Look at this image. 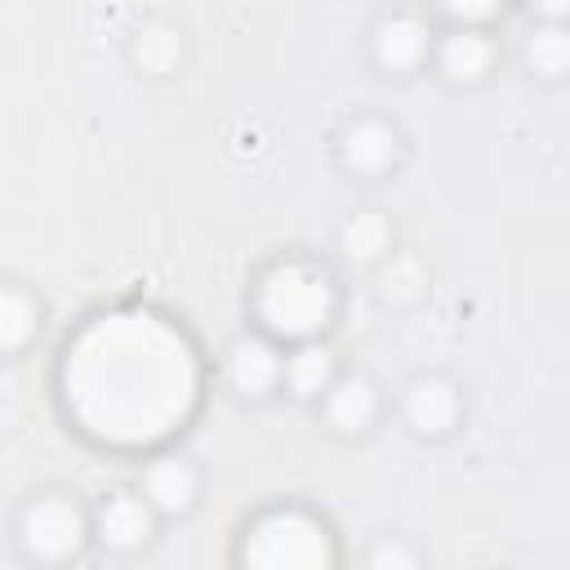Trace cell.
Segmentation results:
<instances>
[{
	"label": "cell",
	"mask_w": 570,
	"mask_h": 570,
	"mask_svg": "<svg viewBox=\"0 0 570 570\" xmlns=\"http://www.w3.org/2000/svg\"><path fill=\"white\" fill-rule=\"evenodd\" d=\"M62 392L85 432L120 445L165 436L196 401V361L160 316H98L67 352Z\"/></svg>",
	"instance_id": "cell-1"
},
{
	"label": "cell",
	"mask_w": 570,
	"mask_h": 570,
	"mask_svg": "<svg viewBox=\"0 0 570 570\" xmlns=\"http://www.w3.org/2000/svg\"><path fill=\"white\" fill-rule=\"evenodd\" d=\"M258 307H263V321L276 334L307 343L334 316V285L312 263H281V267L267 272L263 294H258Z\"/></svg>",
	"instance_id": "cell-2"
},
{
	"label": "cell",
	"mask_w": 570,
	"mask_h": 570,
	"mask_svg": "<svg viewBox=\"0 0 570 570\" xmlns=\"http://www.w3.org/2000/svg\"><path fill=\"white\" fill-rule=\"evenodd\" d=\"M245 570H330V530L307 512H272L245 539Z\"/></svg>",
	"instance_id": "cell-3"
},
{
	"label": "cell",
	"mask_w": 570,
	"mask_h": 570,
	"mask_svg": "<svg viewBox=\"0 0 570 570\" xmlns=\"http://www.w3.org/2000/svg\"><path fill=\"white\" fill-rule=\"evenodd\" d=\"M22 543L27 552L45 557V561H62L71 557L80 543H85V517L71 499H36L27 512H22Z\"/></svg>",
	"instance_id": "cell-4"
},
{
	"label": "cell",
	"mask_w": 570,
	"mask_h": 570,
	"mask_svg": "<svg viewBox=\"0 0 570 570\" xmlns=\"http://www.w3.org/2000/svg\"><path fill=\"white\" fill-rule=\"evenodd\" d=\"M227 383L240 396H267L276 383H285V361L267 338H240L227 352Z\"/></svg>",
	"instance_id": "cell-5"
},
{
	"label": "cell",
	"mask_w": 570,
	"mask_h": 570,
	"mask_svg": "<svg viewBox=\"0 0 570 570\" xmlns=\"http://www.w3.org/2000/svg\"><path fill=\"white\" fill-rule=\"evenodd\" d=\"M405 419H410V428L423 432V436L450 432L454 419H459V387H454L450 379H436V374L414 379V383L405 387Z\"/></svg>",
	"instance_id": "cell-6"
},
{
	"label": "cell",
	"mask_w": 570,
	"mask_h": 570,
	"mask_svg": "<svg viewBox=\"0 0 570 570\" xmlns=\"http://www.w3.org/2000/svg\"><path fill=\"white\" fill-rule=\"evenodd\" d=\"M396 129H387L383 120H356L347 134H343V165L352 174H383L396 165Z\"/></svg>",
	"instance_id": "cell-7"
},
{
	"label": "cell",
	"mask_w": 570,
	"mask_h": 570,
	"mask_svg": "<svg viewBox=\"0 0 570 570\" xmlns=\"http://www.w3.org/2000/svg\"><path fill=\"white\" fill-rule=\"evenodd\" d=\"M374 53H379L383 67L410 71V67H419L428 58V27L414 13H392L374 31Z\"/></svg>",
	"instance_id": "cell-8"
},
{
	"label": "cell",
	"mask_w": 570,
	"mask_h": 570,
	"mask_svg": "<svg viewBox=\"0 0 570 570\" xmlns=\"http://www.w3.org/2000/svg\"><path fill=\"white\" fill-rule=\"evenodd\" d=\"M98 534H102L107 548H120V552L147 543V534H151V503L134 499V494H111L102 503V512H98Z\"/></svg>",
	"instance_id": "cell-9"
},
{
	"label": "cell",
	"mask_w": 570,
	"mask_h": 570,
	"mask_svg": "<svg viewBox=\"0 0 570 570\" xmlns=\"http://www.w3.org/2000/svg\"><path fill=\"white\" fill-rule=\"evenodd\" d=\"M338 379H334V352L325 347V343H298L294 347V356L285 361V387H289V396H298V401H312V396H321V392H330Z\"/></svg>",
	"instance_id": "cell-10"
},
{
	"label": "cell",
	"mask_w": 570,
	"mask_h": 570,
	"mask_svg": "<svg viewBox=\"0 0 570 570\" xmlns=\"http://www.w3.org/2000/svg\"><path fill=\"white\" fill-rule=\"evenodd\" d=\"M325 410H330V423H334V428L361 432V428H370L374 414H379V392H374V383H370L365 374H343V379L330 387Z\"/></svg>",
	"instance_id": "cell-11"
},
{
	"label": "cell",
	"mask_w": 570,
	"mask_h": 570,
	"mask_svg": "<svg viewBox=\"0 0 570 570\" xmlns=\"http://www.w3.org/2000/svg\"><path fill=\"white\" fill-rule=\"evenodd\" d=\"M147 503L156 512H183L196 499V468L187 459H160L147 468Z\"/></svg>",
	"instance_id": "cell-12"
},
{
	"label": "cell",
	"mask_w": 570,
	"mask_h": 570,
	"mask_svg": "<svg viewBox=\"0 0 570 570\" xmlns=\"http://www.w3.org/2000/svg\"><path fill=\"white\" fill-rule=\"evenodd\" d=\"M436 62H441V71L450 80H481L490 71V62H494V49H490V40L481 31H463L459 27V31H450L441 40Z\"/></svg>",
	"instance_id": "cell-13"
},
{
	"label": "cell",
	"mask_w": 570,
	"mask_h": 570,
	"mask_svg": "<svg viewBox=\"0 0 570 570\" xmlns=\"http://www.w3.org/2000/svg\"><path fill=\"white\" fill-rule=\"evenodd\" d=\"M338 245H343V254H347L352 263H374V258L387 254V245H392V227H387L383 214L365 209V214H352V218L343 223Z\"/></svg>",
	"instance_id": "cell-14"
},
{
	"label": "cell",
	"mask_w": 570,
	"mask_h": 570,
	"mask_svg": "<svg viewBox=\"0 0 570 570\" xmlns=\"http://www.w3.org/2000/svg\"><path fill=\"white\" fill-rule=\"evenodd\" d=\"M525 62L539 76H566L570 71V31L552 27V22L534 27L530 40H525Z\"/></svg>",
	"instance_id": "cell-15"
},
{
	"label": "cell",
	"mask_w": 570,
	"mask_h": 570,
	"mask_svg": "<svg viewBox=\"0 0 570 570\" xmlns=\"http://www.w3.org/2000/svg\"><path fill=\"white\" fill-rule=\"evenodd\" d=\"M423 285H428V272L414 254H392L379 272V294L387 303H414L423 294Z\"/></svg>",
	"instance_id": "cell-16"
},
{
	"label": "cell",
	"mask_w": 570,
	"mask_h": 570,
	"mask_svg": "<svg viewBox=\"0 0 570 570\" xmlns=\"http://www.w3.org/2000/svg\"><path fill=\"white\" fill-rule=\"evenodd\" d=\"M178 53H183V45H178V31H169V27H147V31H138V40H134V58H138V67L151 71V76L169 71V67L178 62Z\"/></svg>",
	"instance_id": "cell-17"
},
{
	"label": "cell",
	"mask_w": 570,
	"mask_h": 570,
	"mask_svg": "<svg viewBox=\"0 0 570 570\" xmlns=\"http://www.w3.org/2000/svg\"><path fill=\"white\" fill-rule=\"evenodd\" d=\"M36 334V303L22 289H4L0 298V343L13 352Z\"/></svg>",
	"instance_id": "cell-18"
},
{
	"label": "cell",
	"mask_w": 570,
	"mask_h": 570,
	"mask_svg": "<svg viewBox=\"0 0 570 570\" xmlns=\"http://www.w3.org/2000/svg\"><path fill=\"white\" fill-rule=\"evenodd\" d=\"M365 570H419V557L401 539H379L370 561H365Z\"/></svg>",
	"instance_id": "cell-19"
},
{
	"label": "cell",
	"mask_w": 570,
	"mask_h": 570,
	"mask_svg": "<svg viewBox=\"0 0 570 570\" xmlns=\"http://www.w3.org/2000/svg\"><path fill=\"white\" fill-rule=\"evenodd\" d=\"M454 22H463V31H468V22H490V18H499V4H450L445 9Z\"/></svg>",
	"instance_id": "cell-20"
},
{
	"label": "cell",
	"mask_w": 570,
	"mask_h": 570,
	"mask_svg": "<svg viewBox=\"0 0 570 570\" xmlns=\"http://www.w3.org/2000/svg\"><path fill=\"white\" fill-rule=\"evenodd\" d=\"M539 18H548V22L557 27V18H570V4H543V9H539Z\"/></svg>",
	"instance_id": "cell-21"
}]
</instances>
